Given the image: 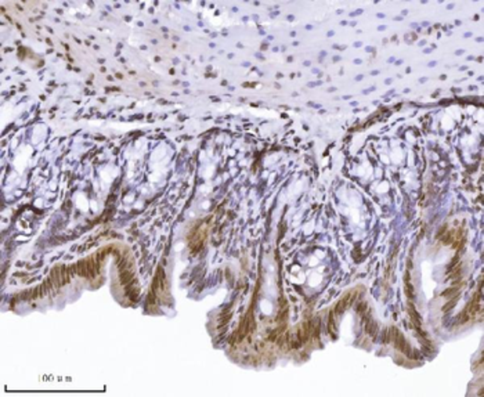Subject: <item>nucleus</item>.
<instances>
[{
    "label": "nucleus",
    "instance_id": "423d86ee",
    "mask_svg": "<svg viewBox=\"0 0 484 397\" xmlns=\"http://www.w3.org/2000/svg\"><path fill=\"white\" fill-rule=\"evenodd\" d=\"M328 332H329V335L332 336V339L338 338V324H336V320H335L334 311H331L329 317H328Z\"/></svg>",
    "mask_w": 484,
    "mask_h": 397
},
{
    "label": "nucleus",
    "instance_id": "f03ea898",
    "mask_svg": "<svg viewBox=\"0 0 484 397\" xmlns=\"http://www.w3.org/2000/svg\"><path fill=\"white\" fill-rule=\"evenodd\" d=\"M98 265H100L98 260L94 262V259H88V260L79 262L78 265L75 266V270H76V273L79 274L80 277L94 278L97 274V270H98Z\"/></svg>",
    "mask_w": 484,
    "mask_h": 397
},
{
    "label": "nucleus",
    "instance_id": "6e6552de",
    "mask_svg": "<svg viewBox=\"0 0 484 397\" xmlns=\"http://www.w3.org/2000/svg\"><path fill=\"white\" fill-rule=\"evenodd\" d=\"M410 314H411V318H412V321H414L415 326L419 329V326H421V318H419V316H418V313H416V310H415V307L412 305H410Z\"/></svg>",
    "mask_w": 484,
    "mask_h": 397
},
{
    "label": "nucleus",
    "instance_id": "7ed1b4c3",
    "mask_svg": "<svg viewBox=\"0 0 484 397\" xmlns=\"http://www.w3.org/2000/svg\"><path fill=\"white\" fill-rule=\"evenodd\" d=\"M255 326V323H253V314H252V310L248 311V314L245 316V318L242 320V323L239 324V328H238L237 334H235V339L237 341H242L245 336L251 332V329Z\"/></svg>",
    "mask_w": 484,
    "mask_h": 397
},
{
    "label": "nucleus",
    "instance_id": "0eeeda50",
    "mask_svg": "<svg viewBox=\"0 0 484 397\" xmlns=\"http://www.w3.org/2000/svg\"><path fill=\"white\" fill-rule=\"evenodd\" d=\"M365 332H367L370 336H372V338L376 336V332H378V324H376L372 318H370V320L365 321Z\"/></svg>",
    "mask_w": 484,
    "mask_h": 397
},
{
    "label": "nucleus",
    "instance_id": "39448f33",
    "mask_svg": "<svg viewBox=\"0 0 484 397\" xmlns=\"http://www.w3.org/2000/svg\"><path fill=\"white\" fill-rule=\"evenodd\" d=\"M205 238H206V231L205 230H194L193 233H191V235H190V248H191V251L193 252L199 251L203 247Z\"/></svg>",
    "mask_w": 484,
    "mask_h": 397
},
{
    "label": "nucleus",
    "instance_id": "20e7f679",
    "mask_svg": "<svg viewBox=\"0 0 484 397\" xmlns=\"http://www.w3.org/2000/svg\"><path fill=\"white\" fill-rule=\"evenodd\" d=\"M356 298H357V291L346 292L343 296H342V299L339 300V302L336 303V306H335V309H334L335 316H338V314L343 313L344 310L347 309V307L352 305L353 300L356 299Z\"/></svg>",
    "mask_w": 484,
    "mask_h": 397
},
{
    "label": "nucleus",
    "instance_id": "f257e3e1",
    "mask_svg": "<svg viewBox=\"0 0 484 397\" xmlns=\"http://www.w3.org/2000/svg\"><path fill=\"white\" fill-rule=\"evenodd\" d=\"M385 343H394L396 349H398L400 352H403L405 356H408L412 360H418L419 359V353L407 343L404 336L401 335V332L398 329H396V328H390L389 332L385 334Z\"/></svg>",
    "mask_w": 484,
    "mask_h": 397
}]
</instances>
